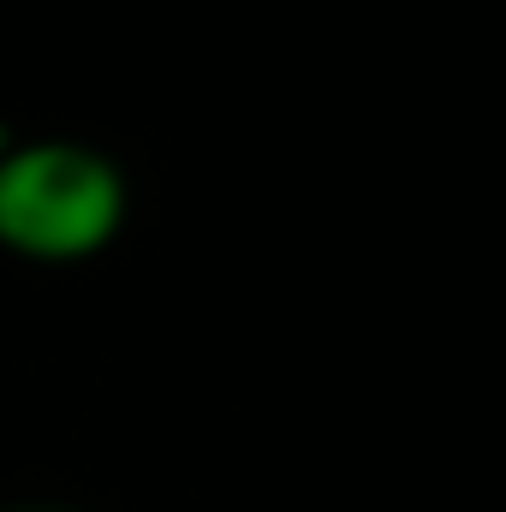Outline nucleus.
Instances as JSON below:
<instances>
[{
	"label": "nucleus",
	"mask_w": 506,
	"mask_h": 512,
	"mask_svg": "<svg viewBox=\"0 0 506 512\" xmlns=\"http://www.w3.org/2000/svg\"><path fill=\"white\" fill-rule=\"evenodd\" d=\"M24 512H48V507H24Z\"/></svg>",
	"instance_id": "2"
},
{
	"label": "nucleus",
	"mask_w": 506,
	"mask_h": 512,
	"mask_svg": "<svg viewBox=\"0 0 506 512\" xmlns=\"http://www.w3.org/2000/svg\"><path fill=\"white\" fill-rule=\"evenodd\" d=\"M126 221V179L102 149L42 137L0 149V245L30 262H84Z\"/></svg>",
	"instance_id": "1"
}]
</instances>
